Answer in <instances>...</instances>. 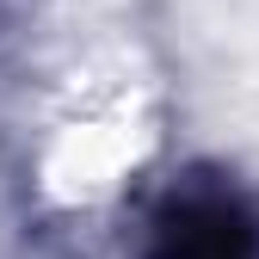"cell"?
<instances>
[{"instance_id":"cell-1","label":"cell","mask_w":259,"mask_h":259,"mask_svg":"<svg viewBox=\"0 0 259 259\" xmlns=\"http://www.w3.org/2000/svg\"><path fill=\"white\" fill-rule=\"evenodd\" d=\"M160 259H259L253 216L229 191L173 198V210L160 216Z\"/></svg>"}]
</instances>
